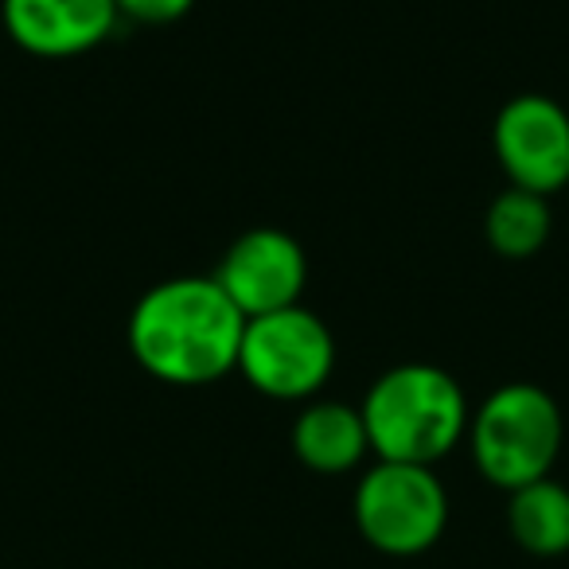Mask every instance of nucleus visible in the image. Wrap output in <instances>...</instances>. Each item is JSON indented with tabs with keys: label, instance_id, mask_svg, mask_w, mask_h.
Masks as SVG:
<instances>
[{
	"label": "nucleus",
	"instance_id": "f257e3e1",
	"mask_svg": "<svg viewBox=\"0 0 569 569\" xmlns=\"http://www.w3.org/2000/svg\"><path fill=\"white\" fill-rule=\"evenodd\" d=\"M246 317L214 277H168L129 317L133 359L160 382L207 387L238 367Z\"/></svg>",
	"mask_w": 569,
	"mask_h": 569
},
{
	"label": "nucleus",
	"instance_id": "f03ea898",
	"mask_svg": "<svg viewBox=\"0 0 569 569\" xmlns=\"http://www.w3.org/2000/svg\"><path fill=\"white\" fill-rule=\"evenodd\" d=\"M359 413H363L371 452H379V460L429 468L457 449L472 421L460 382L429 363L390 367L367 390Z\"/></svg>",
	"mask_w": 569,
	"mask_h": 569
},
{
	"label": "nucleus",
	"instance_id": "7ed1b4c3",
	"mask_svg": "<svg viewBox=\"0 0 569 569\" xmlns=\"http://www.w3.org/2000/svg\"><path fill=\"white\" fill-rule=\"evenodd\" d=\"M561 410L535 382H507L468 421L472 457L483 480L503 491L546 480L561 452Z\"/></svg>",
	"mask_w": 569,
	"mask_h": 569
},
{
	"label": "nucleus",
	"instance_id": "20e7f679",
	"mask_svg": "<svg viewBox=\"0 0 569 569\" xmlns=\"http://www.w3.org/2000/svg\"><path fill=\"white\" fill-rule=\"evenodd\" d=\"M449 496L429 465L379 460L356 488V527L379 553L413 558L441 542Z\"/></svg>",
	"mask_w": 569,
	"mask_h": 569
},
{
	"label": "nucleus",
	"instance_id": "39448f33",
	"mask_svg": "<svg viewBox=\"0 0 569 569\" xmlns=\"http://www.w3.org/2000/svg\"><path fill=\"white\" fill-rule=\"evenodd\" d=\"M332 363V332H328V325L317 312L293 305V309L246 320L242 348H238V371L266 398H277V402L312 398L328 382Z\"/></svg>",
	"mask_w": 569,
	"mask_h": 569
},
{
	"label": "nucleus",
	"instance_id": "423d86ee",
	"mask_svg": "<svg viewBox=\"0 0 569 569\" xmlns=\"http://www.w3.org/2000/svg\"><path fill=\"white\" fill-rule=\"evenodd\" d=\"M491 144L511 188L553 196L569 183V113L546 94H519L499 110Z\"/></svg>",
	"mask_w": 569,
	"mask_h": 569
},
{
	"label": "nucleus",
	"instance_id": "0eeeda50",
	"mask_svg": "<svg viewBox=\"0 0 569 569\" xmlns=\"http://www.w3.org/2000/svg\"><path fill=\"white\" fill-rule=\"evenodd\" d=\"M305 273L309 266H305V250L297 246V238L273 227H258L234 238V246L222 253L214 281L234 301V309L253 320L266 312L293 309L301 301Z\"/></svg>",
	"mask_w": 569,
	"mask_h": 569
},
{
	"label": "nucleus",
	"instance_id": "6e6552de",
	"mask_svg": "<svg viewBox=\"0 0 569 569\" xmlns=\"http://www.w3.org/2000/svg\"><path fill=\"white\" fill-rule=\"evenodd\" d=\"M118 24V0H4V28L40 59L98 48Z\"/></svg>",
	"mask_w": 569,
	"mask_h": 569
},
{
	"label": "nucleus",
	"instance_id": "1a4fd4ad",
	"mask_svg": "<svg viewBox=\"0 0 569 569\" xmlns=\"http://www.w3.org/2000/svg\"><path fill=\"white\" fill-rule=\"evenodd\" d=\"M293 449L305 468L325 476L351 472L371 452L363 413L343 402H312L293 426Z\"/></svg>",
	"mask_w": 569,
	"mask_h": 569
},
{
	"label": "nucleus",
	"instance_id": "9d476101",
	"mask_svg": "<svg viewBox=\"0 0 569 569\" xmlns=\"http://www.w3.org/2000/svg\"><path fill=\"white\" fill-rule=\"evenodd\" d=\"M511 538L535 558H558L569 550V488L558 480H535L511 491L507 503Z\"/></svg>",
	"mask_w": 569,
	"mask_h": 569
},
{
	"label": "nucleus",
	"instance_id": "9b49d317",
	"mask_svg": "<svg viewBox=\"0 0 569 569\" xmlns=\"http://www.w3.org/2000/svg\"><path fill=\"white\" fill-rule=\"evenodd\" d=\"M550 238V207L546 196L522 188H507L488 207V242L503 258H530Z\"/></svg>",
	"mask_w": 569,
	"mask_h": 569
},
{
	"label": "nucleus",
	"instance_id": "f8f14e48",
	"mask_svg": "<svg viewBox=\"0 0 569 569\" xmlns=\"http://www.w3.org/2000/svg\"><path fill=\"white\" fill-rule=\"evenodd\" d=\"M196 0H118V17H129L137 24H172Z\"/></svg>",
	"mask_w": 569,
	"mask_h": 569
}]
</instances>
